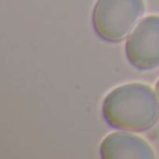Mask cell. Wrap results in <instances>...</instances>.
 <instances>
[{
    "mask_svg": "<svg viewBox=\"0 0 159 159\" xmlns=\"http://www.w3.org/2000/svg\"><path fill=\"white\" fill-rule=\"evenodd\" d=\"M144 0H98L92 11V25L106 42H120L129 35L144 13Z\"/></svg>",
    "mask_w": 159,
    "mask_h": 159,
    "instance_id": "2",
    "label": "cell"
},
{
    "mask_svg": "<svg viewBox=\"0 0 159 159\" xmlns=\"http://www.w3.org/2000/svg\"><path fill=\"white\" fill-rule=\"evenodd\" d=\"M159 99L141 82L120 85L103 99L102 116L113 129L130 133L149 130L159 119Z\"/></svg>",
    "mask_w": 159,
    "mask_h": 159,
    "instance_id": "1",
    "label": "cell"
},
{
    "mask_svg": "<svg viewBox=\"0 0 159 159\" xmlns=\"http://www.w3.org/2000/svg\"><path fill=\"white\" fill-rule=\"evenodd\" d=\"M103 159H152L154 151L147 141L130 133H112L101 144Z\"/></svg>",
    "mask_w": 159,
    "mask_h": 159,
    "instance_id": "4",
    "label": "cell"
},
{
    "mask_svg": "<svg viewBox=\"0 0 159 159\" xmlns=\"http://www.w3.org/2000/svg\"><path fill=\"white\" fill-rule=\"evenodd\" d=\"M126 56L138 70L159 66V16L143 18L126 41Z\"/></svg>",
    "mask_w": 159,
    "mask_h": 159,
    "instance_id": "3",
    "label": "cell"
},
{
    "mask_svg": "<svg viewBox=\"0 0 159 159\" xmlns=\"http://www.w3.org/2000/svg\"><path fill=\"white\" fill-rule=\"evenodd\" d=\"M157 95H158V99H159V80L157 81Z\"/></svg>",
    "mask_w": 159,
    "mask_h": 159,
    "instance_id": "5",
    "label": "cell"
}]
</instances>
